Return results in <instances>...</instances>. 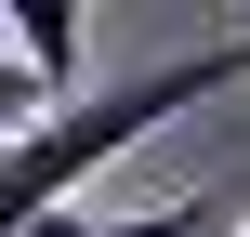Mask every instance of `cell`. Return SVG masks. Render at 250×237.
<instances>
[{
	"instance_id": "obj_5",
	"label": "cell",
	"mask_w": 250,
	"mask_h": 237,
	"mask_svg": "<svg viewBox=\"0 0 250 237\" xmlns=\"http://www.w3.org/2000/svg\"><path fill=\"white\" fill-rule=\"evenodd\" d=\"M26 237H92V211H40V224H26Z\"/></svg>"
},
{
	"instance_id": "obj_1",
	"label": "cell",
	"mask_w": 250,
	"mask_h": 237,
	"mask_svg": "<svg viewBox=\"0 0 250 237\" xmlns=\"http://www.w3.org/2000/svg\"><path fill=\"white\" fill-rule=\"evenodd\" d=\"M237 79H250V40H211V53L132 66V79H105V92H79V106H40L26 132H0V237H26L40 211H66L79 172H105L119 145H145L158 119H185V106H211V92H237Z\"/></svg>"
},
{
	"instance_id": "obj_6",
	"label": "cell",
	"mask_w": 250,
	"mask_h": 237,
	"mask_svg": "<svg viewBox=\"0 0 250 237\" xmlns=\"http://www.w3.org/2000/svg\"><path fill=\"white\" fill-rule=\"evenodd\" d=\"M224 237H250V211H237V224H224Z\"/></svg>"
},
{
	"instance_id": "obj_3",
	"label": "cell",
	"mask_w": 250,
	"mask_h": 237,
	"mask_svg": "<svg viewBox=\"0 0 250 237\" xmlns=\"http://www.w3.org/2000/svg\"><path fill=\"white\" fill-rule=\"evenodd\" d=\"M237 211H211V198H171V211H105L92 237H224Z\"/></svg>"
},
{
	"instance_id": "obj_4",
	"label": "cell",
	"mask_w": 250,
	"mask_h": 237,
	"mask_svg": "<svg viewBox=\"0 0 250 237\" xmlns=\"http://www.w3.org/2000/svg\"><path fill=\"white\" fill-rule=\"evenodd\" d=\"M40 106H53V92H40V79H26V66H13V40H0V132H26V119H40Z\"/></svg>"
},
{
	"instance_id": "obj_2",
	"label": "cell",
	"mask_w": 250,
	"mask_h": 237,
	"mask_svg": "<svg viewBox=\"0 0 250 237\" xmlns=\"http://www.w3.org/2000/svg\"><path fill=\"white\" fill-rule=\"evenodd\" d=\"M0 40H13V66H26L40 92H66V79H79V40H92V0H13Z\"/></svg>"
}]
</instances>
